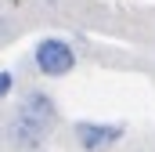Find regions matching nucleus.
I'll return each mask as SVG.
<instances>
[{
  "mask_svg": "<svg viewBox=\"0 0 155 152\" xmlns=\"http://www.w3.org/2000/svg\"><path fill=\"white\" fill-rule=\"evenodd\" d=\"M33 62H36L40 73L51 76V80L69 76L76 69V47H72L69 40H61V36H43L36 47H33Z\"/></svg>",
  "mask_w": 155,
  "mask_h": 152,
  "instance_id": "nucleus-1",
  "label": "nucleus"
},
{
  "mask_svg": "<svg viewBox=\"0 0 155 152\" xmlns=\"http://www.w3.org/2000/svg\"><path fill=\"white\" fill-rule=\"evenodd\" d=\"M72 138L83 152H108L126 138L123 123H94V119H79L72 127Z\"/></svg>",
  "mask_w": 155,
  "mask_h": 152,
  "instance_id": "nucleus-2",
  "label": "nucleus"
},
{
  "mask_svg": "<svg viewBox=\"0 0 155 152\" xmlns=\"http://www.w3.org/2000/svg\"><path fill=\"white\" fill-rule=\"evenodd\" d=\"M47 138H51V127L40 123L36 116H29V112H18V109H15V116L7 119V141H11L15 149H22V152L43 149Z\"/></svg>",
  "mask_w": 155,
  "mask_h": 152,
  "instance_id": "nucleus-3",
  "label": "nucleus"
},
{
  "mask_svg": "<svg viewBox=\"0 0 155 152\" xmlns=\"http://www.w3.org/2000/svg\"><path fill=\"white\" fill-rule=\"evenodd\" d=\"M18 112H29V116H36L40 123L54 127V119H58V105H54V98L43 94V91H25L22 102H18Z\"/></svg>",
  "mask_w": 155,
  "mask_h": 152,
  "instance_id": "nucleus-4",
  "label": "nucleus"
},
{
  "mask_svg": "<svg viewBox=\"0 0 155 152\" xmlns=\"http://www.w3.org/2000/svg\"><path fill=\"white\" fill-rule=\"evenodd\" d=\"M11 91H15V73H11V69H0V102H4Z\"/></svg>",
  "mask_w": 155,
  "mask_h": 152,
  "instance_id": "nucleus-5",
  "label": "nucleus"
}]
</instances>
